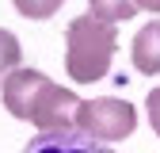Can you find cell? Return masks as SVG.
Wrapping results in <instances>:
<instances>
[{
  "instance_id": "4",
  "label": "cell",
  "mask_w": 160,
  "mask_h": 153,
  "mask_svg": "<svg viewBox=\"0 0 160 153\" xmlns=\"http://www.w3.org/2000/svg\"><path fill=\"white\" fill-rule=\"evenodd\" d=\"M76 107H80V96L61 88V84H50L38 100L31 123L38 126V134H61V130H76Z\"/></svg>"
},
{
  "instance_id": "2",
  "label": "cell",
  "mask_w": 160,
  "mask_h": 153,
  "mask_svg": "<svg viewBox=\"0 0 160 153\" xmlns=\"http://www.w3.org/2000/svg\"><path fill=\"white\" fill-rule=\"evenodd\" d=\"M133 126H137V107L130 100L99 96V100H80V107H76V130L103 145L130 138Z\"/></svg>"
},
{
  "instance_id": "6",
  "label": "cell",
  "mask_w": 160,
  "mask_h": 153,
  "mask_svg": "<svg viewBox=\"0 0 160 153\" xmlns=\"http://www.w3.org/2000/svg\"><path fill=\"white\" fill-rule=\"evenodd\" d=\"M130 57H133L137 73H149V76H156V73H160V19L145 23L141 31L133 34Z\"/></svg>"
},
{
  "instance_id": "7",
  "label": "cell",
  "mask_w": 160,
  "mask_h": 153,
  "mask_svg": "<svg viewBox=\"0 0 160 153\" xmlns=\"http://www.w3.org/2000/svg\"><path fill=\"white\" fill-rule=\"evenodd\" d=\"M88 12L103 23H122V19L137 15V4L133 0H88Z\"/></svg>"
},
{
  "instance_id": "5",
  "label": "cell",
  "mask_w": 160,
  "mask_h": 153,
  "mask_svg": "<svg viewBox=\"0 0 160 153\" xmlns=\"http://www.w3.org/2000/svg\"><path fill=\"white\" fill-rule=\"evenodd\" d=\"M23 153H114L111 145L88 138L80 130H61V134H38L23 145Z\"/></svg>"
},
{
  "instance_id": "9",
  "label": "cell",
  "mask_w": 160,
  "mask_h": 153,
  "mask_svg": "<svg viewBox=\"0 0 160 153\" xmlns=\"http://www.w3.org/2000/svg\"><path fill=\"white\" fill-rule=\"evenodd\" d=\"M12 4H15L19 15H27V19H50L65 0H12Z\"/></svg>"
},
{
  "instance_id": "8",
  "label": "cell",
  "mask_w": 160,
  "mask_h": 153,
  "mask_svg": "<svg viewBox=\"0 0 160 153\" xmlns=\"http://www.w3.org/2000/svg\"><path fill=\"white\" fill-rule=\"evenodd\" d=\"M19 61H23V46H19V38H15L12 31L0 27V84L19 69Z\"/></svg>"
},
{
  "instance_id": "3",
  "label": "cell",
  "mask_w": 160,
  "mask_h": 153,
  "mask_svg": "<svg viewBox=\"0 0 160 153\" xmlns=\"http://www.w3.org/2000/svg\"><path fill=\"white\" fill-rule=\"evenodd\" d=\"M50 84H53V81H50L46 73H38V69H23V65H19L8 81L0 84V96H4L8 115H15V119L31 123V115H34L38 100H42V92H46Z\"/></svg>"
},
{
  "instance_id": "10",
  "label": "cell",
  "mask_w": 160,
  "mask_h": 153,
  "mask_svg": "<svg viewBox=\"0 0 160 153\" xmlns=\"http://www.w3.org/2000/svg\"><path fill=\"white\" fill-rule=\"evenodd\" d=\"M137 12H160V0H133Z\"/></svg>"
},
{
  "instance_id": "1",
  "label": "cell",
  "mask_w": 160,
  "mask_h": 153,
  "mask_svg": "<svg viewBox=\"0 0 160 153\" xmlns=\"http://www.w3.org/2000/svg\"><path fill=\"white\" fill-rule=\"evenodd\" d=\"M114 46H118V31L114 23H103L92 12L76 15L69 31H65V69L76 84H95L111 73L114 61Z\"/></svg>"
}]
</instances>
